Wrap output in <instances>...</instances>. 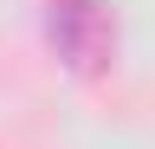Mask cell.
Returning <instances> with one entry per match:
<instances>
[{
	"label": "cell",
	"instance_id": "cell-1",
	"mask_svg": "<svg viewBox=\"0 0 155 149\" xmlns=\"http://www.w3.org/2000/svg\"><path fill=\"white\" fill-rule=\"evenodd\" d=\"M45 26H52V46L65 52L78 71H104L116 59V26H110V13L97 7V0H52Z\"/></svg>",
	"mask_w": 155,
	"mask_h": 149
}]
</instances>
